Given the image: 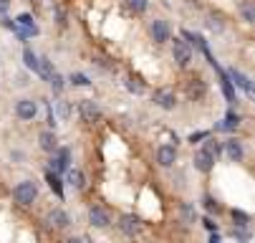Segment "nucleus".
Instances as JSON below:
<instances>
[{
  "instance_id": "f257e3e1",
  "label": "nucleus",
  "mask_w": 255,
  "mask_h": 243,
  "mask_svg": "<svg viewBox=\"0 0 255 243\" xmlns=\"http://www.w3.org/2000/svg\"><path fill=\"white\" fill-rule=\"evenodd\" d=\"M13 198H15L20 205H30L35 198H38V185H35L33 180H25V183L15 185V190H13Z\"/></svg>"
},
{
  "instance_id": "f03ea898",
  "label": "nucleus",
  "mask_w": 255,
  "mask_h": 243,
  "mask_svg": "<svg viewBox=\"0 0 255 243\" xmlns=\"http://www.w3.org/2000/svg\"><path fill=\"white\" fill-rule=\"evenodd\" d=\"M172 56H174V61H177L179 66H187V63L192 61V48H190V43L182 41V38H174V41H172Z\"/></svg>"
},
{
  "instance_id": "7ed1b4c3",
  "label": "nucleus",
  "mask_w": 255,
  "mask_h": 243,
  "mask_svg": "<svg viewBox=\"0 0 255 243\" xmlns=\"http://www.w3.org/2000/svg\"><path fill=\"white\" fill-rule=\"evenodd\" d=\"M68 162H71V152L66 147H56L53 157H51V172H66Z\"/></svg>"
},
{
  "instance_id": "20e7f679",
  "label": "nucleus",
  "mask_w": 255,
  "mask_h": 243,
  "mask_svg": "<svg viewBox=\"0 0 255 243\" xmlns=\"http://www.w3.org/2000/svg\"><path fill=\"white\" fill-rule=\"evenodd\" d=\"M79 114H81V119L84 122H96L99 117H101V109H99V104L96 101H91V99H84L81 104H79Z\"/></svg>"
},
{
  "instance_id": "39448f33",
  "label": "nucleus",
  "mask_w": 255,
  "mask_h": 243,
  "mask_svg": "<svg viewBox=\"0 0 255 243\" xmlns=\"http://www.w3.org/2000/svg\"><path fill=\"white\" fill-rule=\"evenodd\" d=\"M149 36H152L154 43L169 41V25H167L164 20H152V23H149Z\"/></svg>"
},
{
  "instance_id": "423d86ee",
  "label": "nucleus",
  "mask_w": 255,
  "mask_h": 243,
  "mask_svg": "<svg viewBox=\"0 0 255 243\" xmlns=\"http://www.w3.org/2000/svg\"><path fill=\"white\" fill-rule=\"evenodd\" d=\"M35 112H38V104H35L33 99H20V101L15 104V114H18L20 119H33Z\"/></svg>"
},
{
  "instance_id": "0eeeda50",
  "label": "nucleus",
  "mask_w": 255,
  "mask_h": 243,
  "mask_svg": "<svg viewBox=\"0 0 255 243\" xmlns=\"http://www.w3.org/2000/svg\"><path fill=\"white\" fill-rule=\"evenodd\" d=\"M154 104H157V107H162V109H174L177 96H174L172 89H159V91H154Z\"/></svg>"
},
{
  "instance_id": "6e6552de",
  "label": "nucleus",
  "mask_w": 255,
  "mask_h": 243,
  "mask_svg": "<svg viewBox=\"0 0 255 243\" xmlns=\"http://www.w3.org/2000/svg\"><path fill=\"white\" fill-rule=\"evenodd\" d=\"M157 162H159L162 167H172V165L177 162V150H174L172 145H162V147L157 150Z\"/></svg>"
},
{
  "instance_id": "1a4fd4ad",
  "label": "nucleus",
  "mask_w": 255,
  "mask_h": 243,
  "mask_svg": "<svg viewBox=\"0 0 255 243\" xmlns=\"http://www.w3.org/2000/svg\"><path fill=\"white\" fill-rule=\"evenodd\" d=\"M89 221H91V226H96V228H106L109 223H112V221H109V213L104 211V208H91V211H89Z\"/></svg>"
},
{
  "instance_id": "9d476101",
  "label": "nucleus",
  "mask_w": 255,
  "mask_h": 243,
  "mask_svg": "<svg viewBox=\"0 0 255 243\" xmlns=\"http://www.w3.org/2000/svg\"><path fill=\"white\" fill-rule=\"evenodd\" d=\"M119 228H122L127 236H136L139 228H141V223H139L136 216H122V218H119Z\"/></svg>"
},
{
  "instance_id": "9b49d317",
  "label": "nucleus",
  "mask_w": 255,
  "mask_h": 243,
  "mask_svg": "<svg viewBox=\"0 0 255 243\" xmlns=\"http://www.w3.org/2000/svg\"><path fill=\"white\" fill-rule=\"evenodd\" d=\"M68 223H71V218H68L66 211H61V208H56V211L48 213V226L51 228H66Z\"/></svg>"
},
{
  "instance_id": "f8f14e48",
  "label": "nucleus",
  "mask_w": 255,
  "mask_h": 243,
  "mask_svg": "<svg viewBox=\"0 0 255 243\" xmlns=\"http://www.w3.org/2000/svg\"><path fill=\"white\" fill-rule=\"evenodd\" d=\"M225 155H228L233 162H240V160L245 157V150H243V145H240L238 140H228V142H225Z\"/></svg>"
},
{
  "instance_id": "ddd939ff",
  "label": "nucleus",
  "mask_w": 255,
  "mask_h": 243,
  "mask_svg": "<svg viewBox=\"0 0 255 243\" xmlns=\"http://www.w3.org/2000/svg\"><path fill=\"white\" fill-rule=\"evenodd\" d=\"M38 142H41V150H46V152H53V150L58 147V140H56V132H51V129L41 132V137H38Z\"/></svg>"
},
{
  "instance_id": "4468645a",
  "label": "nucleus",
  "mask_w": 255,
  "mask_h": 243,
  "mask_svg": "<svg viewBox=\"0 0 255 243\" xmlns=\"http://www.w3.org/2000/svg\"><path fill=\"white\" fill-rule=\"evenodd\" d=\"M230 84H235V86H240L245 94H253V84H250V79L245 76V74H240V71H230Z\"/></svg>"
},
{
  "instance_id": "2eb2a0df",
  "label": "nucleus",
  "mask_w": 255,
  "mask_h": 243,
  "mask_svg": "<svg viewBox=\"0 0 255 243\" xmlns=\"http://www.w3.org/2000/svg\"><path fill=\"white\" fill-rule=\"evenodd\" d=\"M192 162H195V167H197L200 172H210V170H212V165H215V160H212L207 152H202V150H200V152H195V160H192Z\"/></svg>"
},
{
  "instance_id": "dca6fc26",
  "label": "nucleus",
  "mask_w": 255,
  "mask_h": 243,
  "mask_svg": "<svg viewBox=\"0 0 255 243\" xmlns=\"http://www.w3.org/2000/svg\"><path fill=\"white\" fill-rule=\"evenodd\" d=\"M68 185H74L76 190H84L86 188V178L81 170H68Z\"/></svg>"
},
{
  "instance_id": "f3484780",
  "label": "nucleus",
  "mask_w": 255,
  "mask_h": 243,
  "mask_svg": "<svg viewBox=\"0 0 255 243\" xmlns=\"http://www.w3.org/2000/svg\"><path fill=\"white\" fill-rule=\"evenodd\" d=\"M15 23H18V25H20L23 30H28V33H30V36H35V33H38V25H35V23H33V18H30L28 13H23V15H18V20H15Z\"/></svg>"
},
{
  "instance_id": "a211bd4d",
  "label": "nucleus",
  "mask_w": 255,
  "mask_h": 243,
  "mask_svg": "<svg viewBox=\"0 0 255 243\" xmlns=\"http://www.w3.org/2000/svg\"><path fill=\"white\" fill-rule=\"evenodd\" d=\"M238 124H240V117H238L235 112H228V117L217 124V129H235Z\"/></svg>"
},
{
  "instance_id": "6ab92c4d",
  "label": "nucleus",
  "mask_w": 255,
  "mask_h": 243,
  "mask_svg": "<svg viewBox=\"0 0 255 243\" xmlns=\"http://www.w3.org/2000/svg\"><path fill=\"white\" fill-rule=\"evenodd\" d=\"M23 61H25V66L30 68V71L38 74V56H35L30 48H25V51H23Z\"/></svg>"
},
{
  "instance_id": "aec40b11",
  "label": "nucleus",
  "mask_w": 255,
  "mask_h": 243,
  "mask_svg": "<svg viewBox=\"0 0 255 243\" xmlns=\"http://www.w3.org/2000/svg\"><path fill=\"white\" fill-rule=\"evenodd\" d=\"M46 180H48V185H51V190H56V195L58 198H63V188H61V180H58V175L56 172H46Z\"/></svg>"
},
{
  "instance_id": "412c9836",
  "label": "nucleus",
  "mask_w": 255,
  "mask_h": 243,
  "mask_svg": "<svg viewBox=\"0 0 255 243\" xmlns=\"http://www.w3.org/2000/svg\"><path fill=\"white\" fill-rule=\"evenodd\" d=\"M205 140H207V142H205L202 152H207V155H210V157L217 162V155H220V147H217V142H215V140H210V137H205Z\"/></svg>"
},
{
  "instance_id": "4be33fe9",
  "label": "nucleus",
  "mask_w": 255,
  "mask_h": 243,
  "mask_svg": "<svg viewBox=\"0 0 255 243\" xmlns=\"http://www.w3.org/2000/svg\"><path fill=\"white\" fill-rule=\"evenodd\" d=\"M205 91H207V86L197 79L195 84H190V89H187V94L192 96V99H200V96H205Z\"/></svg>"
},
{
  "instance_id": "5701e85b",
  "label": "nucleus",
  "mask_w": 255,
  "mask_h": 243,
  "mask_svg": "<svg viewBox=\"0 0 255 243\" xmlns=\"http://www.w3.org/2000/svg\"><path fill=\"white\" fill-rule=\"evenodd\" d=\"M124 3H127V8L134 10V13H144V10H147V0H124Z\"/></svg>"
},
{
  "instance_id": "b1692460",
  "label": "nucleus",
  "mask_w": 255,
  "mask_h": 243,
  "mask_svg": "<svg viewBox=\"0 0 255 243\" xmlns=\"http://www.w3.org/2000/svg\"><path fill=\"white\" fill-rule=\"evenodd\" d=\"M127 89H129V91H134V94H141V91H144V84H141L139 79L129 76V79H127Z\"/></svg>"
},
{
  "instance_id": "393cba45",
  "label": "nucleus",
  "mask_w": 255,
  "mask_h": 243,
  "mask_svg": "<svg viewBox=\"0 0 255 243\" xmlns=\"http://www.w3.org/2000/svg\"><path fill=\"white\" fill-rule=\"evenodd\" d=\"M48 84H51V86H53V91H61V89H63V76H61V74H56V71H53V74H51V76H48Z\"/></svg>"
},
{
  "instance_id": "a878e982",
  "label": "nucleus",
  "mask_w": 255,
  "mask_h": 243,
  "mask_svg": "<svg viewBox=\"0 0 255 243\" xmlns=\"http://www.w3.org/2000/svg\"><path fill=\"white\" fill-rule=\"evenodd\" d=\"M243 18H245L248 23H253V20H255V10H253V3H243Z\"/></svg>"
},
{
  "instance_id": "bb28decb",
  "label": "nucleus",
  "mask_w": 255,
  "mask_h": 243,
  "mask_svg": "<svg viewBox=\"0 0 255 243\" xmlns=\"http://www.w3.org/2000/svg\"><path fill=\"white\" fill-rule=\"evenodd\" d=\"M182 218H185V223H195V211H192V205H182Z\"/></svg>"
},
{
  "instance_id": "cd10ccee",
  "label": "nucleus",
  "mask_w": 255,
  "mask_h": 243,
  "mask_svg": "<svg viewBox=\"0 0 255 243\" xmlns=\"http://www.w3.org/2000/svg\"><path fill=\"white\" fill-rule=\"evenodd\" d=\"M71 84H74V86H89L91 81H89V76H84V74H74V76H71Z\"/></svg>"
},
{
  "instance_id": "c85d7f7f",
  "label": "nucleus",
  "mask_w": 255,
  "mask_h": 243,
  "mask_svg": "<svg viewBox=\"0 0 255 243\" xmlns=\"http://www.w3.org/2000/svg\"><path fill=\"white\" fill-rule=\"evenodd\" d=\"M205 137H210L207 132H195V134H190V142H197V140H205Z\"/></svg>"
},
{
  "instance_id": "c756f323",
  "label": "nucleus",
  "mask_w": 255,
  "mask_h": 243,
  "mask_svg": "<svg viewBox=\"0 0 255 243\" xmlns=\"http://www.w3.org/2000/svg\"><path fill=\"white\" fill-rule=\"evenodd\" d=\"M58 112H61V117H68V104H58Z\"/></svg>"
},
{
  "instance_id": "7c9ffc66",
  "label": "nucleus",
  "mask_w": 255,
  "mask_h": 243,
  "mask_svg": "<svg viewBox=\"0 0 255 243\" xmlns=\"http://www.w3.org/2000/svg\"><path fill=\"white\" fill-rule=\"evenodd\" d=\"M207 25H210V28H217V30H220V28H223V23H217L215 18H210V20H207Z\"/></svg>"
},
{
  "instance_id": "2f4dec72",
  "label": "nucleus",
  "mask_w": 255,
  "mask_h": 243,
  "mask_svg": "<svg viewBox=\"0 0 255 243\" xmlns=\"http://www.w3.org/2000/svg\"><path fill=\"white\" fill-rule=\"evenodd\" d=\"M8 5H10V0H0V13H5Z\"/></svg>"
},
{
  "instance_id": "473e14b6",
  "label": "nucleus",
  "mask_w": 255,
  "mask_h": 243,
  "mask_svg": "<svg viewBox=\"0 0 255 243\" xmlns=\"http://www.w3.org/2000/svg\"><path fill=\"white\" fill-rule=\"evenodd\" d=\"M66 243H84V238H68Z\"/></svg>"
},
{
  "instance_id": "72a5a7b5",
  "label": "nucleus",
  "mask_w": 255,
  "mask_h": 243,
  "mask_svg": "<svg viewBox=\"0 0 255 243\" xmlns=\"http://www.w3.org/2000/svg\"><path fill=\"white\" fill-rule=\"evenodd\" d=\"M210 243H220V238H217V236H212V238H210Z\"/></svg>"
}]
</instances>
